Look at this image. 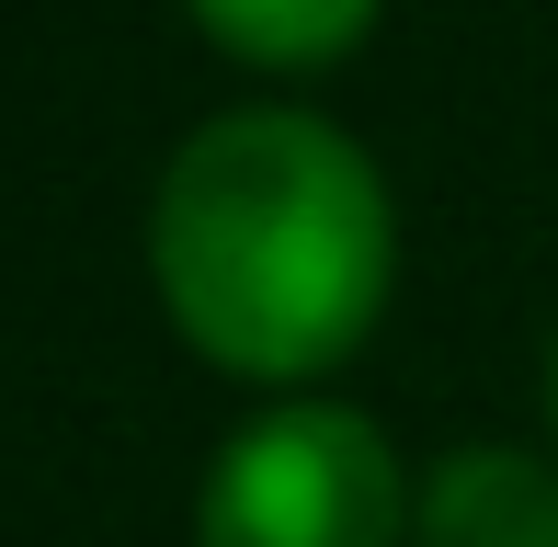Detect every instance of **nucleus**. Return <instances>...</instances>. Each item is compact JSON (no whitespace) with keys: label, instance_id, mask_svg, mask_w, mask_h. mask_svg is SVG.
<instances>
[{"label":"nucleus","instance_id":"1","mask_svg":"<svg viewBox=\"0 0 558 547\" xmlns=\"http://www.w3.org/2000/svg\"><path fill=\"white\" fill-rule=\"evenodd\" d=\"M148 285L217 377L308 400L365 354L399 285V206L376 148L308 104L206 114L148 183Z\"/></svg>","mask_w":558,"mask_h":547},{"label":"nucleus","instance_id":"2","mask_svg":"<svg viewBox=\"0 0 558 547\" xmlns=\"http://www.w3.org/2000/svg\"><path fill=\"white\" fill-rule=\"evenodd\" d=\"M194 547H411V467L353 400H274L217 445Z\"/></svg>","mask_w":558,"mask_h":547},{"label":"nucleus","instance_id":"3","mask_svg":"<svg viewBox=\"0 0 558 547\" xmlns=\"http://www.w3.org/2000/svg\"><path fill=\"white\" fill-rule=\"evenodd\" d=\"M411 547H558V457L547 445H445L411 479Z\"/></svg>","mask_w":558,"mask_h":547},{"label":"nucleus","instance_id":"4","mask_svg":"<svg viewBox=\"0 0 558 547\" xmlns=\"http://www.w3.org/2000/svg\"><path fill=\"white\" fill-rule=\"evenodd\" d=\"M194 35L217 46V58L240 69H274V81H308V69L353 58V46L376 35V12L388 0H183Z\"/></svg>","mask_w":558,"mask_h":547},{"label":"nucleus","instance_id":"5","mask_svg":"<svg viewBox=\"0 0 558 547\" xmlns=\"http://www.w3.org/2000/svg\"><path fill=\"white\" fill-rule=\"evenodd\" d=\"M547 434H558V342H547Z\"/></svg>","mask_w":558,"mask_h":547}]
</instances>
